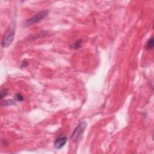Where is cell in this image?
I'll use <instances>...</instances> for the list:
<instances>
[{
    "label": "cell",
    "instance_id": "6da1fadb",
    "mask_svg": "<svg viewBox=\"0 0 154 154\" xmlns=\"http://www.w3.org/2000/svg\"><path fill=\"white\" fill-rule=\"evenodd\" d=\"M15 30H16V25L15 23H11L8 29L5 33L3 36L1 45L4 48H7L11 45L15 38Z\"/></svg>",
    "mask_w": 154,
    "mask_h": 154
},
{
    "label": "cell",
    "instance_id": "7a4b0ae2",
    "mask_svg": "<svg viewBox=\"0 0 154 154\" xmlns=\"http://www.w3.org/2000/svg\"><path fill=\"white\" fill-rule=\"evenodd\" d=\"M49 14L48 10H43L40 11V12L37 13L34 16L31 17L30 19H28L27 21H25L24 22V25L25 26H30V25L35 24V23L41 21L42 20L45 19L46 17L48 16Z\"/></svg>",
    "mask_w": 154,
    "mask_h": 154
},
{
    "label": "cell",
    "instance_id": "3957f363",
    "mask_svg": "<svg viewBox=\"0 0 154 154\" xmlns=\"http://www.w3.org/2000/svg\"><path fill=\"white\" fill-rule=\"evenodd\" d=\"M86 127H87V123L86 122H82L79 123L72 134L70 137V141H75L78 140V138L84 133Z\"/></svg>",
    "mask_w": 154,
    "mask_h": 154
},
{
    "label": "cell",
    "instance_id": "277c9868",
    "mask_svg": "<svg viewBox=\"0 0 154 154\" xmlns=\"http://www.w3.org/2000/svg\"><path fill=\"white\" fill-rule=\"evenodd\" d=\"M68 138L66 137H60L54 142V147L56 149H61L65 145Z\"/></svg>",
    "mask_w": 154,
    "mask_h": 154
},
{
    "label": "cell",
    "instance_id": "5b68a950",
    "mask_svg": "<svg viewBox=\"0 0 154 154\" xmlns=\"http://www.w3.org/2000/svg\"><path fill=\"white\" fill-rule=\"evenodd\" d=\"M82 40H81V39L78 40L70 45V48L72 49V50H77L81 46V45H82Z\"/></svg>",
    "mask_w": 154,
    "mask_h": 154
},
{
    "label": "cell",
    "instance_id": "8992f818",
    "mask_svg": "<svg viewBox=\"0 0 154 154\" xmlns=\"http://www.w3.org/2000/svg\"><path fill=\"white\" fill-rule=\"evenodd\" d=\"M15 104H16L15 101L11 100V99H8V100L1 101V105L2 106H10Z\"/></svg>",
    "mask_w": 154,
    "mask_h": 154
},
{
    "label": "cell",
    "instance_id": "52a82bcc",
    "mask_svg": "<svg viewBox=\"0 0 154 154\" xmlns=\"http://www.w3.org/2000/svg\"><path fill=\"white\" fill-rule=\"evenodd\" d=\"M154 42H153V37H151L148 40V41L146 43V48L147 50H152L153 48V45H154Z\"/></svg>",
    "mask_w": 154,
    "mask_h": 154
},
{
    "label": "cell",
    "instance_id": "ba28073f",
    "mask_svg": "<svg viewBox=\"0 0 154 154\" xmlns=\"http://www.w3.org/2000/svg\"><path fill=\"white\" fill-rule=\"evenodd\" d=\"M8 94V90L7 89H2L1 90V93H0V96H1V99L2 100L3 98L6 97V96Z\"/></svg>",
    "mask_w": 154,
    "mask_h": 154
},
{
    "label": "cell",
    "instance_id": "9c48e42d",
    "mask_svg": "<svg viewBox=\"0 0 154 154\" xmlns=\"http://www.w3.org/2000/svg\"><path fill=\"white\" fill-rule=\"evenodd\" d=\"M14 99L15 101H19V102H21V101L23 100V96L22 95L21 93H17L16 94V95L15 96Z\"/></svg>",
    "mask_w": 154,
    "mask_h": 154
},
{
    "label": "cell",
    "instance_id": "30bf717a",
    "mask_svg": "<svg viewBox=\"0 0 154 154\" xmlns=\"http://www.w3.org/2000/svg\"><path fill=\"white\" fill-rule=\"evenodd\" d=\"M28 65V63L27 62H23V63H22V65H21V67H27V66Z\"/></svg>",
    "mask_w": 154,
    "mask_h": 154
}]
</instances>
